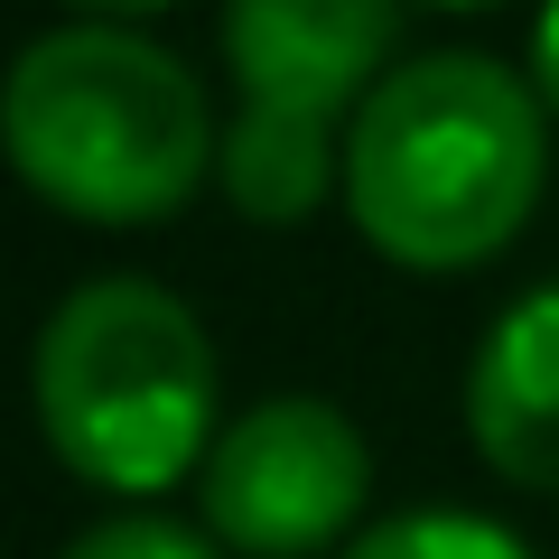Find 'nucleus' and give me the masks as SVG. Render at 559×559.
<instances>
[{
  "instance_id": "1",
  "label": "nucleus",
  "mask_w": 559,
  "mask_h": 559,
  "mask_svg": "<svg viewBox=\"0 0 559 559\" xmlns=\"http://www.w3.org/2000/svg\"><path fill=\"white\" fill-rule=\"evenodd\" d=\"M550 103L495 57H419L345 121V215L401 271H476L532 224Z\"/></svg>"
},
{
  "instance_id": "2",
  "label": "nucleus",
  "mask_w": 559,
  "mask_h": 559,
  "mask_svg": "<svg viewBox=\"0 0 559 559\" xmlns=\"http://www.w3.org/2000/svg\"><path fill=\"white\" fill-rule=\"evenodd\" d=\"M10 168L28 197L75 224H150L178 215L215 178V112L205 84L168 47L131 28H57L10 66Z\"/></svg>"
},
{
  "instance_id": "3",
  "label": "nucleus",
  "mask_w": 559,
  "mask_h": 559,
  "mask_svg": "<svg viewBox=\"0 0 559 559\" xmlns=\"http://www.w3.org/2000/svg\"><path fill=\"white\" fill-rule=\"evenodd\" d=\"M38 429L66 476L159 495L197 476L215 429V345L159 280H84L38 336Z\"/></svg>"
},
{
  "instance_id": "4",
  "label": "nucleus",
  "mask_w": 559,
  "mask_h": 559,
  "mask_svg": "<svg viewBox=\"0 0 559 559\" xmlns=\"http://www.w3.org/2000/svg\"><path fill=\"white\" fill-rule=\"evenodd\" d=\"M373 495L364 429L318 392H280L224 419V439L197 466V513L242 559H318L345 550Z\"/></svg>"
},
{
  "instance_id": "5",
  "label": "nucleus",
  "mask_w": 559,
  "mask_h": 559,
  "mask_svg": "<svg viewBox=\"0 0 559 559\" xmlns=\"http://www.w3.org/2000/svg\"><path fill=\"white\" fill-rule=\"evenodd\" d=\"M392 38H401V0H224V57H234L242 112L345 131Z\"/></svg>"
},
{
  "instance_id": "6",
  "label": "nucleus",
  "mask_w": 559,
  "mask_h": 559,
  "mask_svg": "<svg viewBox=\"0 0 559 559\" xmlns=\"http://www.w3.org/2000/svg\"><path fill=\"white\" fill-rule=\"evenodd\" d=\"M466 429L503 485L559 495V280L522 289L466 364Z\"/></svg>"
},
{
  "instance_id": "7",
  "label": "nucleus",
  "mask_w": 559,
  "mask_h": 559,
  "mask_svg": "<svg viewBox=\"0 0 559 559\" xmlns=\"http://www.w3.org/2000/svg\"><path fill=\"white\" fill-rule=\"evenodd\" d=\"M215 178L252 224H299L326 197H345V131L336 121H289V112H234Z\"/></svg>"
},
{
  "instance_id": "8",
  "label": "nucleus",
  "mask_w": 559,
  "mask_h": 559,
  "mask_svg": "<svg viewBox=\"0 0 559 559\" xmlns=\"http://www.w3.org/2000/svg\"><path fill=\"white\" fill-rule=\"evenodd\" d=\"M336 559H532V550L485 513H392L373 532H355Z\"/></svg>"
},
{
  "instance_id": "9",
  "label": "nucleus",
  "mask_w": 559,
  "mask_h": 559,
  "mask_svg": "<svg viewBox=\"0 0 559 559\" xmlns=\"http://www.w3.org/2000/svg\"><path fill=\"white\" fill-rule=\"evenodd\" d=\"M66 559H215V532H187V522H159V513H121V522H94L84 540H66Z\"/></svg>"
},
{
  "instance_id": "10",
  "label": "nucleus",
  "mask_w": 559,
  "mask_h": 559,
  "mask_svg": "<svg viewBox=\"0 0 559 559\" xmlns=\"http://www.w3.org/2000/svg\"><path fill=\"white\" fill-rule=\"evenodd\" d=\"M532 94L559 112V0H540V20H532Z\"/></svg>"
},
{
  "instance_id": "11",
  "label": "nucleus",
  "mask_w": 559,
  "mask_h": 559,
  "mask_svg": "<svg viewBox=\"0 0 559 559\" xmlns=\"http://www.w3.org/2000/svg\"><path fill=\"white\" fill-rule=\"evenodd\" d=\"M57 10H75V20H94V28H121V20H159L178 0H57Z\"/></svg>"
},
{
  "instance_id": "12",
  "label": "nucleus",
  "mask_w": 559,
  "mask_h": 559,
  "mask_svg": "<svg viewBox=\"0 0 559 559\" xmlns=\"http://www.w3.org/2000/svg\"><path fill=\"white\" fill-rule=\"evenodd\" d=\"M429 10H495V0H429Z\"/></svg>"
}]
</instances>
